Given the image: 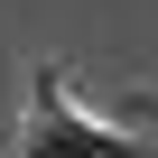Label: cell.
I'll use <instances>...</instances> for the list:
<instances>
[{
    "instance_id": "cell-1",
    "label": "cell",
    "mask_w": 158,
    "mask_h": 158,
    "mask_svg": "<svg viewBox=\"0 0 158 158\" xmlns=\"http://www.w3.org/2000/svg\"><path fill=\"white\" fill-rule=\"evenodd\" d=\"M19 158H158V139H139V130H121V121H93V112H74L56 74H37Z\"/></svg>"
}]
</instances>
